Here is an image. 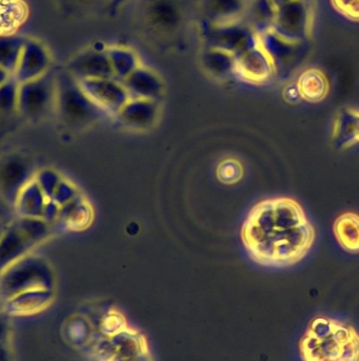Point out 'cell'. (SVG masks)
<instances>
[{"instance_id": "1", "label": "cell", "mask_w": 359, "mask_h": 361, "mask_svg": "<svg viewBox=\"0 0 359 361\" xmlns=\"http://www.w3.org/2000/svg\"><path fill=\"white\" fill-rule=\"evenodd\" d=\"M316 228L297 200L275 197L258 202L241 229L244 247L261 267L286 269L303 261L315 244Z\"/></svg>"}, {"instance_id": "2", "label": "cell", "mask_w": 359, "mask_h": 361, "mask_svg": "<svg viewBox=\"0 0 359 361\" xmlns=\"http://www.w3.org/2000/svg\"><path fill=\"white\" fill-rule=\"evenodd\" d=\"M303 361H359V335L352 326L317 318L300 341Z\"/></svg>"}, {"instance_id": "3", "label": "cell", "mask_w": 359, "mask_h": 361, "mask_svg": "<svg viewBox=\"0 0 359 361\" xmlns=\"http://www.w3.org/2000/svg\"><path fill=\"white\" fill-rule=\"evenodd\" d=\"M92 361H156L146 335L131 326L109 335H99L88 349Z\"/></svg>"}, {"instance_id": "4", "label": "cell", "mask_w": 359, "mask_h": 361, "mask_svg": "<svg viewBox=\"0 0 359 361\" xmlns=\"http://www.w3.org/2000/svg\"><path fill=\"white\" fill-rule=\"evenodd\" d=\"M54 283V273L48 261L32 252L0 273V294L8 300L28 290H52Z\"/></svg>"}, {"instance_id": "5", "label": "cell", "mask_w": 359, "mask_h": 361, "mask_svg": "<svg viewBox=\"0 0 359 361\" xmlns=\"http://www.w3.org/2000/svg\"><path fill=\"white\" fill-rule=\"evenodd\" d=\"M56 76L46 73L36 80L19 84L17 112L30 121H39L55 111Z\"/></svg>"}, {"instance_id": "6", "label": "cell", "mask_w": 359, "mask_h": 361, "mask_svg": "<svg viewBox=\"0 0 359 361\" xmlns=\"http://www.w3.org/2000/svg\"><path fill=\"white\" fill-rule=\"evenodd\" d=\"M207 44L238 56L248 49L259 44V34L245 21L212 23L204 30Z\"/></svg>"}, {"instance_id": "7", "label": "cell", "mask_w": 359, "mask_h": 361, "mask_svg": "<svg viewBox=\"0 0 359 361\" xmlns=\"http://www.w3.org/2000/svg\"><path fill=\"white\" fill-rule=\"evenodd\" d=\"M92 108H97L86 97L78 80L68 72L56 76L55 112L68 124H82L88 120Z\"/></svg>"}, {"instance_id": "8", "label": "cell", "mask_w": 359, "mask_h": 361, "mask_svg": "<svg viewBox=\"0 0 359 361\" xmlns=\"http://www.w3.org/2000/svg\"><path fill=\"white\" fill-rule=\"evenodd\" d=\"M78 82L95 107L110 114H118L131 99L123 82L116 78H89Z\"/></svg>"}, {"instance_id": "9", "label": "cell", "mask_w": 359, "mask_h": 361, "mask_svg": "<svg viewBox=\"0 0 359 361\" xmlns=\"http://www.w3.org/2000/svg\"><path fill=\"white\" fill-rule=\"evenodd\" d=\"M35 169L27 157L8 154L0 158V195L14 205L23 187L35 177Z\"/></svg>"}, {"instance_id": "10", "label": "cell", "mask_w": 359, "mask_h": 361, "mask_svg": "<svg viewBox=\"0 0 359 361\" xmlns=\"http://www.w3.org/2000/svg\"><path fill=\"white\" fill-rule=\"evenodd\" d=\"M276 73L275 61L260 44L236 56V75L250 84H267Z\"/></svg>"}, {"instance_id": "11", "label": "cell", "mask_w": 359, "mask_h": 361, "mask_svg": "<svg viewBox=\"0 0 359 361\" xmlns=\"http://www.w3.org/2000/svg\"><path fill=\"white\" fill-rule=\"evenodd\" d=\"M107 48L103 42H97L92 48L78 55L70 63L68 72L76 80L114 78L107 56Z\"/></svg>"}, {"instance_id": "12", "label": "cell", "mask_w": 359, "mask_h": 361, "mask_svg": "<svg viewBox=\"0 0 359 361\" xmlns=\"http://www.w3.org/2000/svg\"><path fill=\"white\" fill-rule=\"evenodd\" d=\"M331 141L343 152L359 145V108L343 107L336 112L331 127Z\"/></svg>"}, {"instance_id": "13", "label": "cell", "mask_w": 359, "mask_h": 361, "mask_svg": "<svg viewBox=\"0 0 359 361\" xmlns=\"http://www.w3.org/2000/svg\"><path fill=\"white\" fill-rule=\"evenodd\" d=\"M158 114L156 99H130L116 116L129 128L143 130L156 123Z\"/></svg>"}, {"instance_id": "14", "label": "cell", "mask_w": 359, "mask_h": 361, "mask_svg": "<svg viewBox=\"0 0 359 361\" xmlns=\"http://www.w3.org/2000/svg\"><path fill=\"white\" fill-rule=\"evenodd\" d=\"M295 86L300 99L310 104L322 103L331 92L328 76L322 69L316 67L303 70L297 78Z\"/></svg>"}, {"instance_id": "15", "label": "cell", "mask_w": 359, "mask_h": 361, "mask_svg": "<svg viewBox=\"0 0 359 361\" xmlns=\"http://www.w3.org/2000/svg\"><path fill=\"white\" fill-rule=\"evenodd\" d=\"M49 56L40 46L23 47L13 78L18 84L36 80L48 73Z\"/></svg>"}, {"instance_id": "16", "label": "cell", "mask_w": 359, "mask_h": 361, "mask_svg": "<svg viewBox=\"0 0 359 361\" xmlns=\"http://www.w3.org/2000/svg\"><path fill=\"white\" fill-rule=\"evenodd\" d=\"M131 99H156L163 92V82L152 70L140 66L123 80Z\"/></svg>"}, {"instance_id": "17", "label": "cell", "mask_w": 359, "mask_h": 361, "mask_svg": "<svg viewBox=\"0 0 359 361\" xmlns=\"http://www.w3.org/2000/svg\"><path fill=\"white\" fill-rule=\"evenodd\" d=\"M33 248L14 222L8 223L0 237V273L21 257L32 252Z\"/></svg>"}, {"instance_id": "18", "label": "cell", "mask_w": 359, "mask_h": 361, "mask_svg": "<svg viewBox=\"0 0 359 361\" xmlns=\"http://www.w3.org/2000/svg\"><path fill=\"white\" fill-rule=\"evenodd\" d=\"M93 218L92 206L86 197L78 195L75 199L61 206L56 222L69 231H80L88 228L92 224Z\"/></svg>"}, {"instance_id": "19", "label": "cell", "mask_w": 359, "mask_h": 361, "mask_svg": "<svg viewBox=\"0 0 359 361\" xmlns=\"http://www.w3.org/2000/svg\"><path fill=\"white\" fill-rule=\"evenodd\" d=\"M335 239L345 252L359 254V214L354 212H341L333 223Z\"/></svg>"}, {"instance_id": "20", "label": "cell", "mask_w": 359, "mask_h": 361, "mask_svg": "<svg viewBox=\"0 0 359 361\" xmlns=\"http://www.w3.org/2000/svg\"><path fill=\"white\" fill-rule=\"evenodd\" d=\"M49 200L35 180L28 183L15 200L14 207L18 216L42 218Z\"/></svg>"}, {"instance_id": "21", "label": "cell", "mask_w": 359, "mask_h": 361, "mask_svg": "<svg viewBox=\"0 0 359 361\" xmlns=\"http://www.w3.org/2000/svg\"><path fill=\"white\" fill-rule=\"evenodd\" d=\"M250 0H205V14L212 23L242 20Z\"/></svg>"}, {"instance_id": "22", "label": "cell", "mask_w": 359, "mask_h": 361, "mask_svg": "<svg viewBox=\"0 0 359 361\" xmlns=\"http://www.w3.org/2000/svg\"><path fill=\"white\" fill-rule=\"evenodd\" d=\"M147 16L152 25L163 31L175 29L181 21L180 8L174 0H152Z\"/></svg>"}, {"instance_id": "23", "label": "cell", "mask_w": 359, "mask_h": 361, "mask_svg": "<svg viewBox=\"0 0 359 361\" xmlns=\"http://www.w3.org/2000/svg\"><path fill=\"white\" fill-rule=\"evenodd\" d=\"M107 56L116 80L123 82L142 65L139 55L128 47L112 46L107 48Z\"/></svg>"}, {"instance_id": "24", "label": "cell", "mask_w": 359, "mask_h": 361, "mask_svg": "<svg viewBox=\"0 0 359 361\" xmlns=\"http://www.w3.org/2000/svg\"><path fill=\"white\" fill-rule=\"evenodd\" d=\"M205 69L216 78H225L236 75V56L221 49H206L202 56Z\"/></svg>"}, {"instance_id": "25", "label": "cell", "mask_w": 359, "mask_h": 361, "mask_svg": "<svg viewBox=\"0 0 359 361\" xmlns=\"http://www.w3.org/2000/svg\"><path fill=\"white\" fill-rule=\"evenodd\" d=\"M53 298L52 290H33L21 293L8 299L13 313H34L50 305Z\"/></svg>"}, {"instance_id": "26", "label": "cell", "mask_w": 359, "mask_h": 361, "mask_svg": "<svg viewBox=\"0 0 359 361\" xmlns=\"http://www.w3.org/2000/svg\"><path fill=\"white\" fill-rule=\"evenodd\" d=\"M95 322L85 317H75L67 326V337L71 345L89 349L97 338Z\"/></svg>"}, {"instance_id": "27", "label": "cell", "mask_w": 359, "mask_h": 361, "mask_svg": "<svg viewBox=\"0 0 359 361\" xmlns=\"http://www.w3.org/2000/svg\"><path fill=\"white\" fill-rule=\"evenodd\" d=\"M17 228L29 240L30 243L35 247L48 239L51 233L50 223L42 218H23L18 216L13 221Z\"/></svg>"}, {"instance_id": "28", "label": "cell", "mask_w": 359, "mask_h": 361, "mask_svg": "<svg viewBox=\"0 0 359 361\" xmlns=\"http://www.w3.org/2000/svg\"><path fill=\"white\" fill-rule=\"evenodd\" d=\"M97 336L99 335H109L118 332L124 326H128L129 322L123 312L116 307H108L97 316L95 322Z\"/></svg>"}, {"instance_id": "29", "label": "cell", "mask_w": 359, "mask_h": 361, "mask_svg": "<svg viewBox=\"0 0 359 361\" xmlns=\"http://www.w3.org/2000/svg\"><path fill=\"white\" fill-rule=\"evenodd\" d=\"M244 176L243 165L236 159H225L217 167V178L223 184H237Z\"/></svg>"}, {"instance_id": "30", "label": "cell", "mask_w": 359, "mask_h": 361, "mask_svg": "<svg viewBox=\"0 0 359 361\" xmlns=\"http://www.w3.org/2000/svg\"><path fill=\"white\" fill-rule=\"evenodd\" d=\"M18 86V82L13 76L0 86V114H8L17 111Z\"/></svg>"}, {"instance_id": "31", "label": "cell", "mask_w": 359, "mask_h": 361, "mask_svg": "<svg viewBox=\"0 0 359 361\" xmlns=\"http://www.w3.org/2000/svg\"><path fill=\"white\" fill-rule=\"evenodd\" d=\"M63 178L59 173L53 169H44L42 171H36L34 180L37 183L38 186L42 189V192L46 195L47 199L50 200L54 192L55 188L59 184Z\"/></svg>"}, {"instance_id": "32", "label": "cell", "mask_w": 359, "mask_h": 361, "mask_svg": "<svg viewBox=\"0 0 359 361\" xmlns=\"http://www.w3.org/2000/svg\"><path fill=\"white\" fill-rule=\"evenodd\" d=\"M78 195L80 193H78V188L70 180L61 179L50 200L61 207L75 199Z\"/></svg>"}, {"instance_id": "33", "label": "cell", "mask_w": 359, "mask_h": 361, "mask_svg": "<svg viewBox=\"0 0 359 361\" xmlns=\"http://www.w3.org/2000/svg\"><path fill=\"white\" fill-rule=\"evenodd\" d=\"M339 14L354 23H359V0H330Z\"/></svg>"}, {"instance_id": "34", "label": "cell", "mask_w": 359, "mask_h": 361, "mask_svg": "<svg viewBox=\"0 0 359 361\" xmlns=\"http://www.w3.org/2000/svg\"><path fill=\"white\" fill-rule=\"evenodd\" d=\"M11 78H12V75L6 70H4V68L0 67V86H2L4 82H8Z\"/></svg>"}, {"instance_id": "35", "label": "cell", "mask_w": 359, "mask_h": 361, "mask_svg": "<svg viewBox=\"0 0 359 361\" xmlns=\"http://www.w3.org/2000/svg\"><path fill=\"white\" fill-rule=\"evenodd\" d=\"M6 225L8 224H4L2 221H0V237H1L2 233H4V231H6Z\"/></svg>"}, {"instance_id": "36", "label": "cell", "mask_w": 359, "mask_h": 361, "mask_svg": "<svg viewBox=\"0 0 359 361\" xmlns=\"http://www.w3.org/2000/svg\"><path fill=\"white\" fill-rule=\"evenodd\" d=\"M116 4H121V2L124 1V0H114Z\"/></svg>"}]
</instances>
